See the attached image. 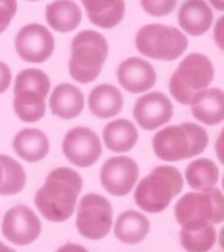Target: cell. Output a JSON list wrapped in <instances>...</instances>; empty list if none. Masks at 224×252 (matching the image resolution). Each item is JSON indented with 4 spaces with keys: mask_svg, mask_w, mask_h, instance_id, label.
Listing matches in <instances>:
<instances>
[{
    "mask_svg": "<svg viewBox=\"0 0 224 252\" xmlns=\"http://www.w3.org/2000/svg\"><path fill=\"white\" fill-rule=\"evenodd\" d=\"M83 180L71 168H56L48 174L45 185L35 194V206L49 221H65L76 209Z\"/></svg>",
    "mask_w": 224,
    "mask_h": 252,
    "instance_id": "obj_1",
    "label": "cell"
},
{
    "mask_svg": "<svg viewBox=\"0 0 224 252\" xmlns=\"http://www.w3.org/2000/svg\"><path fill=\"white\" fill-rule=\"evenodd\" d=\"M209 143V135L196 123H181L160 129L152 140L155 156L163 161H181L200 156Z\"/></svg>",
    "mask_w": 224,
    "mask_h": 252,
    "instance_id": "obj_2",
    "label": "cell"
},
{
    "mask_svg": "<svg viewBox=\"0 0 224 252\" xmlns=\"http://www.w3.org/2000/svg\"><path fill=\"white\" fill-rule=\"evenodd\" d=\"M108 51V42L100 32L80 31L71 42L69 75L79 83L94 82L103 69Z\"/></svg>",
    "mask_w": 224,
    "mask_h": 252,
    "instance_id": "obj_3",
    "label": "cell"
},
{
    "mask_svg": "<svg viewBox=\"0 0 224 252\" xmlns=\"http://www.w3.org/2000/svg\"><path fill=\"white\" fill-rule=\"evenodd\" d=\"M49 88L51 82L42 69L28 68L16 75L12 108L22 122L35 123L45 116Z\"/></svg>",
    "mask_w": 224,
    "mask_h": 252,
    "instance_id": "obj_4",
    "label": "cell"
},
{
    "mask_svg": "<svg viewBox=\"0 0 224 252\" xmlns=\"http://www.w3.org/2000/svg\"><path fill=\"white\" fill-rule=\"evenodd\" d=\"M181 189L183 177L180 171L169 165H161L139 183L134 200L143 211L157 214L166 209Z\"/></svg>",
    "mask_w": 224,
    "mask_h": 252,
    "instance_id": "obj_5",
    "label": "cell"
},
{
    "mask_svg": "<svg viewBox=\"0 0 224 252\" xmlns=\"http://www.w3.org/2000/svg\"><path fill=\"white\" fill-rule=\"evenodd\" d=\"M175 219L183 229L195 231L224 220V198L220 189L210 188L201 192L183 195L175 205Z\"/></svg>",
    "mask_w": 224,
    "mask_h": 252,
    "instance_id": "obj_6",
    "label": "cell"
},
{
    "mask_svg": "<svg viewBox=\"0 0 224 252\" xmlns=\"http://www.w3.org/2000/svg\"><path fill=\"white\" fill-rule=\"evenodd\" d=\"M215 79L212 62L204 54H189L184 57L169 80L170 95L181 105H189L195 94L209 88Z\"/></svg>",
    "mask_w": 224,
    "mask_h": 252,
    "instance_id": "obj_7",
    "label": "cell"
},
{
    "mask_svg": "<svg viewBox=\"0 0 224 252\" xmlns=\"http://www.w3.org/2000/svg\"><path fill=\"white\" fill-rule=\"evenodd\" d=\"M189 39L180 30L161 23L146 25L135 35V48L144 57L173 62L188 49Z\"/></svg>",
    "mask_w": 224,
    "mask_h": 252,
    "instance_id": "obj_8",
    "label": "cell"
},
{
    "mask_svg": "<svg viewBox=\"0 0 224 252\" xmlns=\"http://www.w3.org/2000/svg\"><path fill=\"white\" fill-rule=\"evenodd\" d=\"M77 229L89 240H100L112 226V206L109 200L98 194H88L80 200Z\"/></svg>",
    "mask_w": 224,
    "mask_h": 252,
    "instance_id": "obj_9",
    "label": "cell"
},
{
    "mask_svg": "<svg viewBox=\"0 0 224 252\" xmlns=\"http://www.w3.org/2000/svg\"><path fill=\"white\" fill-rule=\"evenodd\" d=\"M65 157L79 168L92 166L102 157V142L95 131L77 126L66 132L61 143Z\"/></svg>",
    "mask_w": 224,
    "mask_h": 252,
    "instance_id": "obj_10",
    "label": "cell"
},
{
    "mask_svg": "<svg viewBox=\"0 0 224 252\" xmlns=\"http://www.w3.org/2000/svg\"><path fill=\"white\" fill-rule=\"evenodd\" d=\"M16 51L19 57L28 63H43L53 56L56 42L46 27L40 23H29L16 35Z\"/></svg>",
    "mask_w": 224,
    "mask_h": 252,
    "instance_id": "obj_11",
    "label": "cell"
},
{
    "mask_svg": "<svg viewBox=\"0 0 224 252\" xmlns=\"http://www.w3.org/2000/svg\"><path fill=\"white\" fill-rule=\"evenodd\" d=\"M42 232V224L39 217L28 206H14L11 208L3 217L2 234L11 243L25 246L29 245Z\"/></svg>",
    "mask_w": 224,
    "mask_h": 252,
    "instance_id": "obj_12",
    "label": "cell"
},
{
    "mask_svg": "<svg viewBox=\"0 0 224 252\" xmlns=\"http://www.w3.org/2000/svg\"><path fill=\"white\" fill-rule=\"evenodd\" d=\"M139 165L131 157H112L100 171V182L112 195H126L139 180Z\"/></svg>",
    "mask_w": 224,
    "mask_h": 252,
    "instance_id": "obj_13",
    "label": "cell"
},
{
    "mask_svg": "<svg viewBox=\"0 0 224 252\" xmlns=\"http://www.w3.org/2000/svg\"><path fill=\"white\" fill-rule=\"evenodd\" d=\"M173 114V106L168 95L152 91L141 95L134 105V119L140 128L146 131L157 129L169 123Z\"/></svg>",
    "mask_w": 224,
    "mask_h": 252,
    "instance_id": "obj_14",
    "label": "cell"
},
{
    "mask_svg": "<svg viewBox=\"0 0 224 252\" xmlns=\"http://www.w3.org/2000/svg\"><path fill=\"white\" fill-rule=\"evenodd\" d=\"M117 79L121 88L128 93L139 94L149 91L155 86L157 72L149 62L140 57H129L120 63L117 69Z\"/></svg>",
    "mask_w": 224,
    "mask_h": 252,
    "instance_id": "obj_15",
    "label": "cell"
},
{
    "mask_svg": "<svg viewBox=\"0 0 224 252\" xmlns=\"http://www.w3.org/2000/svg\"><path fill=\"white\" fill-rule=\"evenodd\" d=\"M192 116L203 125L215 126L224 120V94L220 88H206L191 100Z\"/></svg>",
    "mask_w": 224,
    "mask_h": 252,
    "instance_id": "obj_16",
    "label": "cell"
},
{
    "mask_svg": "<svg viewBox=\"0 0 224 252\" xmlns=\"http://www.w3.org/2000/svg\"><path fill=\"white\" fill-rule=\"evenodd\" d=\"M178 23L189 35L206 34L214 23V12L204 0H186L178 11Z\"/></svg>",
    "mask_w": 224,
    "mask_h": 252,
    "instance_id": "obj_17",
    "label": "cell"
},
{
    "mask_svg": "<svg viewBox=\"0 0 224 252\" xmlns=\"http://www.w3.org/2000/svg\"><path fill=\"white\" fill-rule=\"evenodd\" d=\"M84 106V95L77 86L71 83L57 85L49 97V108L54 116L63 120L76 119L82 114Z\"/></svg>",
    "mask_w": 224,
    "mask_h": 252,
    "instance_id": "obj_18",
    "label": "cell"
},
{
    "mask_svg": "<svg viewBox=\"0 0 224 252\" xmlns=\"http://www.w3.org/2000/svg\"><path fill=\"white\" fill-rule=\"evenodd\" d=\"M14 153L28 163L43 160L49 153V140L43 131L37 128H25L12 138Z\"/></svg>",
    "mask_w": 224,
    "mask_h": 252,
    "instance_id": "obj_19",
    "label": "cell"
},
{
    "mask_svg": "<svg viewBox=\"0 0 224 252\" xmlns=\"http://www.w3.org/2000/svg\"><path fill=\"white\" fill-rule=\"evenodd\" d=\"M89 111L98 119H112L120 114L123 108V95L118 88L109 83L95 86L89 93Z\"/></svg>",
    "mask_w": 224,
    "mask_h": 252,
    "instance_id": "obj_20",
    "label": "cell"
},
{
    "mask_svg": "<svg viewBox=\"0 0 224 252\" xmlns=\"http://www.w3.org/2000/svg\"><path fill=\"white\" fill-rule=\"evenodd\" d=\"M91 23L103 30L120 25L124 17V0H82Z\"/></svg>",
    "mask_w": 224,
    "mask_h": 252,
    "instance_id": "obj_21",
    "label": "cell"
},
{
    "mask_svg": "<svg viewBox=\"0 0 224 252\" xmlns=\"http://www.w3.org/2000/svg\"><path fill=\"white\" fill-rule=\"evenodd\" d=\"M137 140H139V131L135 125L126 119L109 122L103 129L105 146L112 153H128L135 146Z\"/></svg>",
    "mask_w": 224,
    "mask_h": 252,
    "instance_id": "obj_22",
    "label": "cell"
},
{
    "mask_svg": "<svg viewBox=\"0 0 224 252\" xmlns=\"http://www.w3.org/2000/svg\"><path fill=\"white\" fill-rule=\"evenodd\" d=\"M46 22L58 32H71L82 22V9L72 0H56L46 6Z\"/></svg>",
    "mask_w": 224,
    "mask_h": 252,
    "instance_id": "obj_23",
    "label": "cell"
},
{
    "mask_svg": "<svg viewBox=\"0 0 224 252\" xmlns=\"http://www.w3.org/2000/svg\"><path fill=\"white\" fill-rule=\"evenodd\" d=\"M149 220L137 211L120 214L115 223V237L126 245H135L144 240L149 232Z\"/></svg>",
    "mask_w": 224,
    "mask_h": 252,
    "instance_id": "obj_24",
    "label": "cell"
},
{
    "mask_svg": "<svg viewBox=\"0 0 224 252\" xmlns=\"http://www.w3.org/2000/svg\"><path fill=\"white\" fill-rule=\"evenodd\" d=\"M218 177V166L209 158L194 160L186 168V182L196 191H206V189L215 188Z\"/></svg>",
    "mask_w": 224,
    "mask_h": 252,
    "instance_id": "obj_25",
    "label": "cell"
},
{
    "mask_svg": "<svg viewBox=\"0 0 224 252\" xmlns=\"http://www.w3.org/2000/svg\"><path fill=\"white\" fill-rule=\"evenodd\" d=\"M25 182L27 174L20 163L9 156L0 154V195H14L20 192Z\"/></svg>",
    "mask_w": 224,
    "mask_h": 252,
    "instance_id": "obj_26",
    "label": "cell"
},
{
    "mask_svg": "<svg viewBox=\"0 0 224 252\" xmlns=\"http://www.w3.org/2000/svg\"><path fill=\"white\" fill-rule=\"evenodd\" d=\"M180 240L183 248L188 252H207L215 245L217 231L214 228V224H207L204 228L195 231L181 229Z\"/></svg>",
    "mask_w": 224,
    "mask_h": 252,
    "instance_id": "obj_27",
    "label": "cell"
},
{
    "mask_svg": "<svg viewBox=\"0 0 224 252\" xmlns=\"http://www.w3.org/2000/svg\"><path fill=\"white\" fill-rule=\"evenodd\" d=\"M140 3L149 16L165 17L175 9L177 0H140Z\"/></svg>",
    "mask_w": 224,
    "mask_h": 252,
    "instance_id": "obj_28",
    "label": "cell"
},
{
    "mask_svg": "<svg viewBox=\"0 0 224 252\" xmlns=\"http://www.w3.org/2000/svg\"><path fill=\"white\" fill-rule=\"evenodd\" d=\"M17 14V2L16 0H0V34L8 27L11 20Z\"/></svg>",
    "mask_w": 224,
    "mask_h": 252,
    "instance_id": "obj_29",
    "label": "cell"
},
{
    "mask_svg": "<svg viewBox=\"0 0 224 252\" xmlns=\"http://www.w3.org/2000/svg\"><path fill=\"white\" fill-rule=\"evenodd\" d=\"M11 80H12V74H11L9 66L6 63L0 62V94L8 90L11 85Z\"/></svg>",
    "mask_w": 224,
    "mask_h": 252,
    "instance_id": "obj_30",
    "label": "cell"
},
{
    "mask_svg": "<svg viewBox=\"0 0 224 252\" xmlns=\"http://www.w3.org/2000/svg\"><path fill=\"white\" fill-rule=\"evenodd\" d=\"M57 252H88L86 251L83 246H80V245H72V243H69V245H65V246H61Z\"/></svg>",
    "mask_w": 224,
    "mask_h": 252,
    "instance_id": "obj_31",
    "label": "cell"
},
{
    "mask_svg": "<svg viewBox=\"0 0 224 252\" xmlns=\"http://www.w3.org/2000/svg\"><path fill=\"white\" fill-rule=\"evenodd\" d=\"M210 3H212V6L218 11H223L224 9V0H209Z\"/></svg>",
    "mask_w": 224,
    "mask_h": 252,
    "instance_id": "obj_32",
    "label": "cell"
},
{
    "mask_svg": "<svg viewBox=\"0 0 224 252\" xmlns=\"http://www.w3.org/2000/svg\"><path fill=\"white\" fill-rule=\"evenodd\" d=\"M0 252H16V251H12L11 248H8L6 245H3L2 242H0Z\"/></svg>",
    "mask_w": 224,
    "mask_h": 252,
    "instance_id": "obj_33",
    "label": "cell"
},
{
    "mask_svg": "<svg viewBox=\"0 0 224 252\" xmlns=\"http://www.w3.org/2000/svg\"><path fill=\"white\" fill-rule=\"evenodd\" d=\"M28 2H37V0H28Z\"/></svg>",
    "mask_w": 224,
    "mask_h": 252,
    "instance_id": "obj_34",
    "label": "cell"
}]
</instances>
